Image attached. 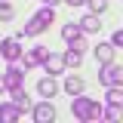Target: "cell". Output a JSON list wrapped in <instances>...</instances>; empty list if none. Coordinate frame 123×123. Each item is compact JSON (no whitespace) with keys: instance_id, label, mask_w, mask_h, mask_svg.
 I'll return each instance as SVG.
<instances>
[{"instance_id":"2e32d148","label":"cell","mask_w":123,"mask_h":123,"mask_svg":"<svg viewBox=\"0 0 123 123\" xmlns=\"http://www.w3.org/2000/svg\"><path fill=\"white\" fill-rule=\"evenodd\" d=\"M62 37H65V40L71 43V40H77V37H83V34H80V28H77L74 22H71V25H65V28H62Z\"/></svg>"},{"instance_id":"6da1fadb","label":"cell","mask_w":123,"mask_h":123,"mask_svg":"<svg viewBox=\"0 0 123 123\" xmlns=\"http://www.w3.org/2000/svg\"><path fill=\"white\" fill-rule=\"evenodd\" d=\"M71 111H74L77 120H98V117H102V105L92 102V98H83V95H74Z\"/></svg>"},{"instance_id":"277c9868","label":"cell","mask_w":123,"mask_h":123,"mask_svg":"<svg viewBox=\"0 0 123 123\" xmlns=\"http://www.w3.org/2000/svg\"><path fill=\"white\" fill-rule=\"evenodd\" d=\"M0 52H3V59H9V62H15L25 49H22V43H18V37H6L3 43H0Z\"/></svg>"},{"instance_id":"7402d4cb","label":"cell","mask_w":123,"mask_h":123,"mask_svg":"<svg viewBox=\"0 0 123 123\" xmlns=\"http://www.w3.org/2000/svg\"><path fill=\"white\" fill-rule=\"evenodd\" d=\"M111 46L117 49V46H123V31H114V37H111Z\"/></svg>"},{"instance_id":"30bf717a","label":"cell","mask_w":123,"mask_h":123,"mask_svg":"<svg viewBox=\"0 0 123 123\" xmlns=\"http://www.w3.org/2000/svg\"><path fill=\"white\" fill-rule=\"evenodd\" d=\"M43 68H46V74H62L65 71V55H55V52H49L43 62Z\"/></svg>"},{"instance_id":"4fadbf2b","label":"cell","mask_w":123,"mask_h":123,"mask_svg":"<svg viewBox=\"0 0 123 123\" xmlns=\"http://www.w3.org/2000/svg\"><path fill=\"white\" fill-rule=\"evenodd\" d=\"M95 59L102 62V65H105V62H114V46L111 43H98L95 46Z\"/></svg>"},{"instance_id":"ffe728a7","label":"cell","mask_w":123,"mask_h":123,"mask_svg":"<svg viewBox=\"0 0 123 123\" xmlns=\"http://www.w3.org/2000/svg\"><path fill=\"white\" fill-rule=\"evenodd\" d=\"M86 3H89V9H92L95 15H98V12H105V9H108V0H86Z\"/></svg>"},{"instance_id":"9c48e42d","label":"cell","mask_w":123,"mask_h":123,"mask_svg":"<svg viewBox=\"0 0 123 123\" xmlns=\"http://www.w3.org/2000/svg\"><path fill=\"white\" fill-rule=\"evenodd\" d=\"M22 114H25V111L15 105V102H9V105H0V123H15Z\"/></svg>"},{"instance_id":"9a60e30c","label":"cell","mask_w":123,"mask_h":123,"mask_svg":"<svg viewBox=\"0 0 123 123\" xmlns=\"http://www.w3.org/2000/svg\"><path fill=\"white\" fill-rule=\"evenodd\" d=\"M108 105H123V89L120 86H108Z\"/></svg>"},{"instance_id":"7c38bea8","label":"cell","mask_w":123,"mask_h":123,"mask_svg":"<svg viewBox=\"0 0 123 123\" xmlns=\"http://www.w3.org/2000/svg\"><path fill=\"white\" fill-rule=\"evenodd\" d=\"M37 89H40V95H43V98H52V95L59 92V86H55V80H52V74H49V77H43V80L37 83Z\"/></svg>"},{"instance_id":"603a6c76","label":"cell","mask_w":123,"mask_h":123,"mask_svg":"<svg viewBox=\"0 0 123 123\" xmlns=\"http://www.w3.org/2000/svg\"><path fill=\"white\" fill-rule=\"evenodd\" d=\"M65 3H68V6H83L86 0H65Z\"/></svg>"},{"instance_id":"e0dca14e","label":"cell","mask_w":123,"mask_h":123,"mask_svg":"<svg viewBox=\"0 0 123 123\" xmlns=\"http://www.w3.org/2000/svg\"><path fill=\"white\" fill-rule=\"evenodd\" d=\"M80 62H83V52H77V49H68V52H65V65H80Z\"/></svg>"},{"instance_id":"7a4b0ae2","label":"cell","mask_w":123,"mask_h":123,"mask_svg":"<svg viewBox=\"0 0 123 123\" xmlns=\"http://www.w3.org/2000/svg\"><path fill=\"white\" fill-rule=\"evenodd\" d=\"M52 18H55L52 6H43L37 15H31V22L25 25V34H28V37H37V34H43V31H46V25H52Z\"/></svg>"},{"instance_id":"52a82bcc","label":"cell","mask_w":123,"mask_h":123,"mask_svg":"<svg viewBox=\"0 0 123 123\" xmlns=\"http://www.w3.org/2000/svg\"><path fill=\"white\" fill-rule=\"evenodd\" d=\"M77 28H80V34H98V31H102V18L95 12H89V15H83V18L77 22Z\"/></svg>"},{"instance_id":"d4e9b609","label":"cell","mask_w":123,"mask_h":123,"mask_svg":"<svg viewBox=\"0 0 123 123\" xmlns=\"http://www.w3.org/2000/svg\"><path fill=\"white\" fill-rule=\"evenodd\" d=\"M3 89H6V86H3V77H0V92H3Z\"/></svg>"},{"instance_id":"8fae6325","label":"cell","mask_w":123,"mask_h":123,"mask_svg":"<svg viewBox=\"0 0 123 123\" xmlns=\"http://www.w3.org/2000/svg\"><path fill=\"white\" fill-rule=\"evenodd\" d=\"M9 95H12V102L22 108V111H28V108H31V98H28V92H25V86H12Z\"/></svg>"},{"instance_id":"5b68a950","label":"cell","mask_w":123,"mask_h":123,"mask_svg":"<svg viewBox=\"0 0 123 123\" xmlns=\"http://www.w3.org/2000/svg\"><path fill=\"white\" fill-rule=\"evenodd\" d=\"M46 55H49V46H34L25 52V68H37V65H43Z\"/></svg>"},{"instance_id":"ac0fdd59","label":"cell","mask_w":123,"mask_h":123,"mask_svg":"<svg viewBox=\"0 0 123 123\" xmlns=\"http://www.w3.org/2000/svg\"><path fill=\"white\" fill-rule=\"evenodd\" d=\"M102 117H108V120H120V105H111V108H102Z\"/></svg>"},{"instance_id":"8992f818","label":"cell","mask_w":123,"mask_h":123,"mask_svg":"<svg viewBox=\"0 0 123 123\" xmlns=\"http://www.w3.org/2000/svg\"><path fill=\"white\" fill-rule=\"evenodd\" d=\"M25 83V71L22 68H15V65H9L6 71H3V86L6 89H12V86H22Z\"/></svg>"},{"instance_id":"ba28073f","label":"cell","mask_w":123,"mask_h":123,"mask_svg":"<svg viewBox=\"0 0 123 123\" xmlns=\"http://www.w3.org/2000/svg\"><path fill=\"white\" fill-rule=\"evenodd\" d=\"M34 120L37 123H52L55 120V108L49 105V102H40V105L34 108Z\"/></svg>"},{"instance_id":"cb8c5ba5","label":"cell","mask_w":123,"mask_h":123,"mask_svg":"<svg viewBox=\"0 0 123 123\" xmlns=\"http://www.w3.org/2000/svg\"><path fill=\"white\" fill-rule=\"evenodd\" d=\"M43 3L46 6H55V3H62V0H43Z\"/></svg>"},{"instance_id":"484cf974","label":"cell","mask_w":123,"mask_h":123,"mask_svg":"<svg viewBox=\"0 0 123 123\" xmlns=\"http://www.w3.org/2000/svg\"><path fill=\"white\" fill-rule=\"evenodd\" d=\"M0 3H9V0H0Z\"/></svg>"},{"instance_id":"d6986e66","label":"cell","mask_w":123,"mask_h":123,"mask_svg":"<svg viewBox=\"0 0 123 123\" xmlns=\"http://www.w3.org/2000/svg\"><path fill=\"white\" fill-rule=\"evenodd\" d=\"M12 15H15V6H12V3H0V18H3V22H9Z\"/></svg>"},{"instance_id":"44dd1931","label":"cell","mask_w":123,"mask_h":123,"mask_svg":"<svg viewBox=\"0 0 123 123\" xmlns=\"http://www.w3.org/2000/svg\"><path fill=\"white\" fill-rule=\"evenodd\" d=\"M68 49H77V52H83L86 49V43H83V37H77V40H71V46Z\"/></svg>"},{"instance_id":"3957f363","label":"cell","mask_w":123,"mask_h":123,"mask_svg":"<svg viewBox=\"0 0 123 123\" xmlns=\"http://www.w3.org/2000/svg\"><path fill=\"white\" fill-rule=\"evenodd\" d=\"M98 80H102L105 86H120L123 83V68L114 65V62H105V68L98 71Z\"/></svg>"},{"instance_id":"5bb4252c","label":"cell","mask_w":123,"mask_h":123,"mask_svg":"<svg viewBox=\"0 0 123 123\" xmlns=\"http://www.w3.org/2000/svg\"><path fill=\"white\" fill-rule=\"evenodd\" d=\"M83 86H86V83H83V80H80V77H68V80H65V89L71 92V95H80V92H83Z\"/></svg>"}]
</instances>
